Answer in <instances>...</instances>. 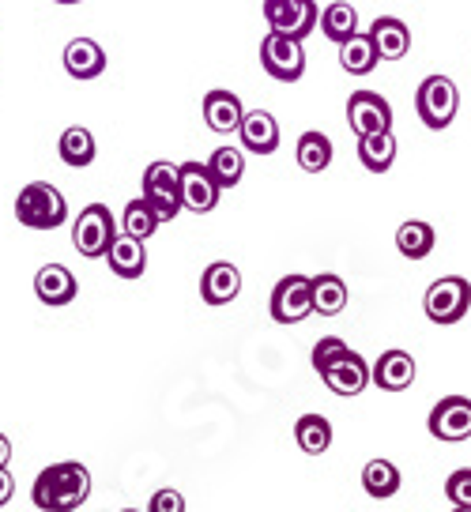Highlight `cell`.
Wrapping results in <instances>:
<instances>
[{"mask_svg":"<svg viewBox=\"0 0 471 512\" xmlns=\"http://www.w3.org/2000/svg\"><path fill=\"white\" fill-rule=\"evenodd\" d=\"M91 497V471L80 460H65V464H49L38 471L31 486L34 509L42 512H76L87 505Z\"/></svg>","mask_w":471,"mask_h":512,"instance_id":"1","label":"cell"},{"mask_svg":"<svg viewBox=\"0 0 471 512\" xmlns=\"http://www.w3.org/2000/svg\"><path fill=\"white\" fill-rule=\"evenodd\" d=\"M16 219L27 230H57L68 219V200L57 185L49 181H31L16 196Z\"/></svg>","mask_w":471,"mask_h":512,"instance_id":"2","label":"cell"},{"mask_svg":"<svg viewBox=\"0 0 471 512\" xmlns=\"http://www.w3.org/2000/svg\"><path fill=\"white\" fill-rule=\"evenodd\" d=\"M456 110H460V91L449 76H426L419 87H415V113L430 132H441L456 121Z\"/></svg>","mask_w":471,"mask_h":512,"instance_id":"3","label":"cell"},{"mask_svg":"<svg viewBox=\"0 0 471 512\" xmlns=\"http://www.w3.org/2000/svg\"><path fill=\"white\" fill-rule=\"evenodd\" d=\"M121 234V223L114 219V211L106 204H87L80 211V219L72 223V245L76 253L87 256V260H98L106 256V249L114 245V238Z\"/></svg>","mask_w":471,"mask_h":512,"instance_id":"4","label":"cell"},{"mask_svg":"<svg viewBox=\"0 0 471 512\" xmlns=\"http://www.w3.org/2000/svg\"><path fill=\"white\" fill-rule=\"evenodd\" d=\"M423 309L434 324H460L471 309V283L464 275H441L426 290Z\"/></svg>","mask_w":471,"mask_h":512,"instance_id":"5","label":"cell"},{"mask_svg":"<svg viewBox=\"0 0 471 512\" xmlns=\"http://www.w3.org/2000/svg\"><path fill=\"white\" fill-rule=\"evenodd\" d=\"M260 68L279 83H298L306 76V49L291 34L268 31L260 42Z\"/></svg>","mask_w":471,"mask_h":512,"instance_id":"6","label":"cell"},{"mask_svg":"<svg viewBox=\"0 0 471 512\" xmlns=\"http://www.w3.org/2000/svg\"><path fill=\"white\" fill-rule=\"evenodd\" d=\"M260 16L268 23V31L291 34L298 42H306L309 34L321 27V8L317 0H264Z\"/></svg>","mask_w":471,"mask_h":512,"instance_id":"7","label":"cell"},{"mask_svg":"<svg viewBox=\"0 0 471 512\" xmlns=\"http://www.w3.org/2000/svg\"><path fill=\"white\" fill-rule=\"evenodd\" d=\"M140 189H144V196L151 200V208L163 215V223L178 219L181 211H185V204H181V174L174 162H163V159L151 162L144 170Z\"/></svg>","mask_w":471,"mask_h":512,"instance_id":"8","label":"cell"},{"mask_svg":"<svg viewBox=\"0 0 471 512\" xmlns=\"http://www.w3.org/2000/svg\"><path fill=\"white\" fill-rule=\"evenodd\" d=\"M181 204L193 215H208V211L219 208V196H223V185L215 181L212 166L208 162H181Z\"/></svg>","mask_w":471,"mask_h":512,"instance_id":"9","label":"cell"},{"mask_svg":"<svg viewBox=\"0 0 471 512\" xmlns=\"http://www.w3.org/2000/svg\"><path fill=\"white\" fill-rule=\"evenodd\" d=\"M268 313L276 324H298L313 313V290H309V275H283L276 287H272V302H268Z\"/></svg>","mask_w":471,"mask_h":512,"instance_id":"10","label":"cell"},{"mask_svg":"<svg viewBox=\"0 0 471 512\" xmlns=\"http://www.w3.org/2000/svg\"><path fill=\"white\" fill-rule=\"evenodd\" d=\"M426 430L438 441H468L471 437V400L468 396H441L434 407H430V418H426Z\"/></svg>","mask_w":471,"mask_h":512,"instance_id":"11","label":"cell"},{"mask_svg":"<svg viewBox=\"0 0 471 512\" xmlns=\"http://www.w3.org/2000/svg\"><path fill=\"white\" fill-rule=\"evenodd\" d=\"M317 377L325 381V388L332 392V396H343V400L362 396V392H366V384H374L370 381V366H366V358H362L358 351L340 354V358H336L325 373H317Z\"/></svg>","mask_w":471,"mask_h":512,"instance_id":"12","label":"cell"},{"mask_svg":"<svg viewBox=\"0 0 471 512\" xmlns=\"http://www.w3.org/2000/svg\"><path fill=\"white\" fill-rule=\"evenodd\" d=\"M347 125H351V132H355V136L392 128L389 98L377 95V91H355V95L347 98Z\"/></svg>","mask_w":471,"mask_h":512,"instance_id":"13","label":"cell"},{"mask_svg":"<svg viewBox=\"0 0 471 512\" xmlns=\"http://www.w3.org/2000/svg\"><path fill=\"white\" fill-rule=\"evenodd\" d=\"M415 373H419V366H415L411 351L389 347V351H381V358L370 366V381H374L381 392H404V388L415 384Z\"/></svg>","mask_w":471,"mask_h":512,"instance_id":"14","label":"cell"},{"mask_svg":"<svg viewBox=\"0 0 471 512\" xmlns=\"http://www.w3.org/2000/svg\"><path fill=\"white\" fill-rule=\"evenodd\" d=\"M80 294V283L76 275L68 272L65 264H42L38 275H34V298L49 309H61V305H72Z\"/></svg>","mask_w":471,"mask_h":512,"instance_id":"15","label":"cell"},{"mask_svg":"<svg viewBox=\"0 0 471 512\" xmlns=\"http://www.w3.org/2000/svg\"><path fill=\"white\" fill-rule=\"evenodd\" d=\"M242 147L249 155H276L279 151V121L268 110H249L238 125Z\"/></svg>","mask_w":471,"mask_h":512,"instance_id":"16","label":"cell"},{"mask_svg":"<svg viewBox=\"0 0 471 512\" xmlns=\"http://www.w3.org/2000/svg\"><path fill=\"white\" fill-rule=\"evenodd\" d=\"M242 294V272L230 260H215L200 275V298L208 305H230Z\"/></svg>","mask_w":471,"mask_h":512,"instance_id":"17","label":"cell"},{"mask_svg":"<svg viewBox=\"0 0 471 512\" xmlns=\"http://www.w3.org/2000/svg\"><path fill=\"white\" fill-rule=\"evenodd\" d=\"M245 117V106L242 98L234 95V91H223V87H215L204 95V125L219 132V136H230V132H238Z\"/></svg>","mask_w":471,"mask_h":512,"instance_id":"18","label":"cell"},{"mask_svg":"<svg viewBox=\"0 0 471 512\" xmlns=\"http://www.w3.org/2000/svg\"><path fill=\"white\" fill-rule=\"evenodd\" d=\"M65 72L72 80H95L106 72V49L95 38H72L65 46Z\"/></svg>","mask_w":471,"mask_h":512,"instance_id":"19","label":"cell"},{"mask_svg":"<svg viewBox=\"0 0 471 512\" xmlns=\"http://www.w3.org/2000/svg\"><path fill=\"white\" fill-rule=\"evenodd\" d=\"M106 260H110V272L117 279H140L147 272V249L140 238H132V234H117L114 245L106 249Z\"/></svg>","mask_w":471,"mask_h":512,"instance_id":"20","label":"cell"},{"mask_svg":"<svg viewBox=\"0 0 471 512\" xmlns=\"http://www.w3.org/2000/svg\"><path fill=\"white\" fill-rule=\"evenodd\" d=\"M370 38H374L381 61H404L407 49H411V27L400 16H377Z\"/></svg>","mask_w":471,"mask_h":512,"instance_id":"21","label":"cell"},{"mask_svg":"<svg viewBox=\"0 0 471 512\" xmlns=\"http://www.w3.org/2000/svg\"><path fill=\"white\" fill-rule=\"evenodd\" d=\"M396 151H400V144H396L392 128L358 136V162H362L370 174H389L392 162H396Z\"/></svg>","mask_w":471,"mask_h":512,"instance_id":"22","label":"cell"},{"mask_svg":"<svg viewBox=\"0 0 471 512\" xmlns=\"http://www.w3.org/2000/svg\"><path fill=\"white\" fill-rule=\"evenodd\" d=\"M309 290H313V313H321V317H340L351 302L347 283L336 272L309 275Z\"/></svg>","mask_w":471,"mask_h":512,"instance_id":"23","label":"cell"},{"mask_svg":"<svg viewBox=\"0 0 471 512\" xmlns=\"http://www.w3.org/2000/svg\"><path fill=\"white\" fill-rule=\"evenodd\" d=\"M294 159H298V166H302L306 174H325L328 166H332V159H336V147H332V140H328L325 132L309 128V132L298 136Z\"/></svg>","mask_w":471,"mask_h":512,"instance_id":"24","label":"cell"},{"mask_svg":"<svg viewBox=\"0 0 471 512\" xmlns=\"http://www.w3.org/2000/svg\"><path fill=\"white\" fill-rule=\"evenodd\" d=\"M377 61H381V53H377L370 31L351 34V38L340 46V68L343 72H351V76H370V72L377 68Z\"/></svg>","mask_w":471,"mask_h":512,"instance_id":"25","label":"cell"},{"mask_svg":"<svg viewBox=\"0 0 471 512\" xmlns=\"http://www.w3.org/2000/svg\"><path fill=\"white\" fill-rule=\"evenodd\" d=\"M57 155H61V162L65 166H72V170H83V166H91L98 155V144L95 136L87 132L83 125H72L61 132V140H57Z\"/></svg>","mask_w":471,"mask_h":512,"instance_id":"26","label":"cell"},{"mask_svg":"<svg viewBox=\"0 0 471 512\" xmlns=\"http://www.w3.org/2000/svg\"><path fill=\"white\" fill-rule=\"evenodd\" d=\"M400 467L392 464V460H370V464L362 467V490L366 497H374V501H389V497L400 494Z\"/></svg>","mask_w":471,"mask_h":512,"instance_id":"27","label":"cell"},{"mask_svg":"<svg viewBox=\"0 0 471 512\" xmlns=\"http://www.w3.org/2000/svg\"><path fill=\"white\" fill-rule=\"evenodd\" d=\"M434 245H438V234H434V226L423 223V219H407V223L396 230V249H400V256H407V260H426V256L434 253Z\"/></svg>","mask_w":471,"mask_h":512,"instance_id":"28","label":"cell"},{"mask_svg":"<svg viewBox=\"0 0 471 512\" xmlns=\"http://www.w3.org/2000/svg\"><path fill=\"white\" fill-rule=\"evenodd\" d=\"M294 441H298V448L306 452V456H321V452H328L332 448V422H328L325 415H302L298 422H294Z\"/></svg>","mask_w":471,"mask_h":512,"instance_id":"29","label":"cell"},{"mask_svg":"<svg viewBox=\"0 0 471 512\" xmlns=\"http://www.w3.org/2000/svg\"><path fill=\"white\" fill-rule=\"evenodd\" d=\"M321 34H325L328 42H336V46H343L351 34H358L355 4H347V0H336V4H328L325 12H321Z\"/></svg>","mask_w":471,"mask_h":512,"instance_id":"30","label":"cell"},{"mask_svg":"<svg viewBox=\"0 0 471 512\" xmlns=\"http://www.w3.org/2000/svg\"><path fill=\"white\" fill-rule=\"evenodd\" d=\"M159 226H163V215L151 208V200H147V196H136V200L125 204V215H121V230H125V234L147 241Z\"/></svg>","mask_w":471,"mask_h":512,"instance_id":"31","label":"cell"},{"mask_svg":"<svg viewBox=\"0 0 471 512\" xmlns=\"http://www.w3.org/2000/svg\"><path fill=\"white\" fill-rule=\"evenodd\" d=\"M208 166H212L215 181H219L223 189H234V185H242V177H245V147H215L212 159H208Z\"/></svg>","mask_w":471,"mask_h":512,"instance_id":"32","label":"cell"},{"mask_svg":"<svg viewBox=\"0 0 471 512\" xmlns=\"http://www.w3.org/2000/svg\"><path fill=\"white\" fill-rule=\"evenodd\" d=\"M347 351H351V347H347L340 336H321L317 343H313V354H309V362H313V369H317V373H325V369L332 366L340 354H347Z\"/></svg>","mask_w":471,"mask_h":512,"instance_id":"33","label":"cell"},{"mask_svg":"<svg viewBox=\"0 0 471 512\" xmlns=\"http://www.w3.org/2000/svg\"><path fill=\"white\" fill-rule=\"evenodd\" d=\"M445 497L453 509H471V467H460L445 479Z\"/></svg>","mask_w":471,"mask_h":512,"instance_id":"34","label":"cell"},{"mask_svg":"<svg viewBox=\"0 0 471 512\" xmlns=\"http://www.w3.org/2000/svg\"><path fill=\"white\" fill-rule=\"evenodd\" d=\"M147 512H185V497L178 490H159L147 501Z\"/></svg>","mask_w":471,"mask_h":512,"instance_id":"35","label":"cell"},{"mask_svg":"<svg viewBox=\"0 0 471 512\" xmlns=\"http://www.w3.org/2000/svg\"><path fill=\"white\" fill-rule=\"evenodd\" d=\"M12 494H16V479H12V471H8V467H0V509L12 501Z\"/></svg>","mask_w":471,"mask_h":512,"instance_id":"36","label":"cell"},{"mask_svg":"<svg viewBox=\"0 0 471 512\" xmlns=\"http://www.w3.org/2000/svg\"><path fill=\"white\" fill-rule=\"evenodd\" d=\"M8 460H12V441L0 433V467H8Z\"/></svg>","mask_w":471,"mask_h":512,"instance_id":"37","label":"cell"},{"mask_svg":"<svg viewBox=\"0 0 471 512\" xmlns=\"http://www.w3.org/2000/svg\"><path fill=\"white\" fill-rule=\"evenodd\" d=\"M53 4H83V0H53Z\"/></svg>","mask_w":471,"mask_h":512,"instance_id":"38","label":"cell"}]
</instances>
